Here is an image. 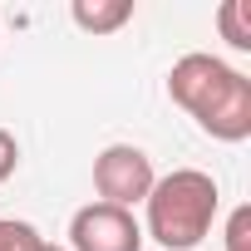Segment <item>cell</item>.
<instances>
[{
	"label": "cell",
	"instance_id": "6da1fadb",
	"mask_svg": "<svg viewBox=\"0 0 251 251\" xmlns=\"http://www.w3.org/2000/svg\"><path fill=\"white\" fill-rule=\"evenodd\" d=\"M168 94L177 108L197 118V128L222 138V143H246L251 138V79L231 69L217 54H182L168 69Z\"/></svg>",
	"mask_w": 251,
	"mask_h": 251
},
{
	"label": "cell",
	"instance_id": "7a4b0ae2",
	"mask_svg": "<svg viewBox=\"0 0 251 251\" xmlns=\"http://www.w3.org/2000/svg\"><path fill=\"white\" fill-rule=\"evenodd\" d=\"M148 207V226L143 236H153L163 251H197L217 222V207H222V192L212 182V173L202 168H177L168 177L153 182V192L143 197Z\"/></svg>",
	"mask_w": 251,
	"mask_h": 251
},
{
	"label": "cell",
	"instance_id": "3957f363",
	"mask_svg": "<svg viewBox=\"0 0 251 251\" xmlns=\"http://www.w3.org/2000/svg\"><path fill=\"white\" fill-rule=\"evenodd\" d=\"M153 182H158L153 158L133 143H108L94 158V187H99V202H108V207L133 212V202H143L153 192Z\"/></svg>",
	"mask_w": 251,
	"mask_h": 251
},
{
	"label": "cell",
	"instance_id": "277c9868",
	"mask_svg": "<svg viewBox=\"0 0 251 251\" xmlns=\"http://www.w3.org/2000/svg\"><path fill=\"white\" fill-rule=\"evenodd\" d=\"M69 251H143V226L128 207L89 202L69 217Z\"/></svg>",
	"mask_w": 251,
	"mask_h": 251
},
{
	"label": "cell",
	"instance_id": "5b68a950",
	"mask_svg": "<svg viewBox=\"0 0 251 251\" xmlns=\"http://www.w3.org/2000/svg\"><path fill=\"white\" fill-rule=\"evenodd\" d=\"M69 15L89 35H113V30H123L133 20V0H74Z\"/></svg>",
	"mask_w": 251,
	"mask_h": 251
},
{
	"label": "cell",
	"instance_id": "8992f818",
	"mask_svg": "<svg viewBox=\"0 0 251 251\" xmlns=\"http://www.w3.org/2000/svg\"><path fill=\"white\" fill-rule=\"evenodd\" d=\"M246 15H251L246 0H226V5L217 10V30L226 35L231 50H251V25H246Z\"/></svg>",
	"mask_w": 251,
	"mask_h": 251
},
{
	"label": "cell",
	"instance_id": "52a82bcc",
	"mask_svg": "<svg viewBox=\"0 0 251 251\" xmlns=\"http://www.w3.org/2000/svg\"><path fill=\"white\" fill-rule=\"evenodd\" d=\"M0 251H45V236H40L30 222L0 217Z\"/></svg>",
	"mask_w": 251,
	"mask_h": 251
},
{
	"label": "cell",
	"instance_id": "ba28073f",
	"mask_svg": "<svg viewBox=\"0 0 251 251\" xmlns=\"http://www.w3.org/2000/svg\"><path fill=\"white\" fill-rule=\"evenodd\" d=\"M246 236H251V207H236L226 222V251H246Z\"/></svg>",
	"mask_w": 251,
	"mask_h": 251
},
{
	"label": "cell",
	"instance_id": "9c48e42d",
	"mask_svg": "<svg viewBox=\"0 0 251 251\" xmlns=\"http://www.w3.org/2000/svg\"><path fill=\"white\" fill-rule=\"evenodd\" d=\"M15 168H20V143H15L10 128H0V182L15 177Z\"/></svg>",
	"mask_w": 251,
	"mask_h": 251
},
{
	"label": "cell",
	"instance_id": "30bf717a",
	"mask_svg": "<svg viewBox=\"0 0 251 251\" xmlns=\"http://www.w3.org/2000/svg\"><path fill=\"white\" fill-rule=\"evenodd\" d=\"M45 251H64V246H54V241H45Z\"/></svg>",
	"mask_w": 251,
	"mask_h": 251
}]
</instances>
